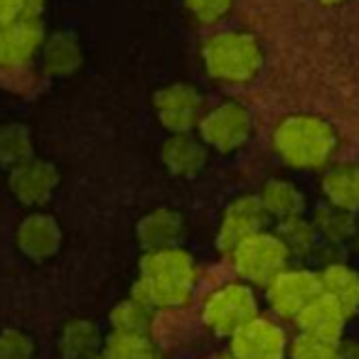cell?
I'll list each match as a JSON object with an SVG mask.
<instances>
[{
    "label": "cell",
    "instance_id": "obj_34",
    "mask_svg": "<svg viewBox=\"0 0 359 359\" xmlns=\"http://www.w3.org/2000/svg\"><path fill=\"white\" fill-rule=\"evenodd\" d=\"M229 359H231V357H229Z\"/></svg>",
    "mask_w": 359,
    "mask_h": 359
},
{
    "label": "cell",
    "instance_id": "obj_4",
    "mask_svg": "<svg viewBox=\"0 0 359 359\" xmlns=\"http://www.w3.org/2000/svg\"><path fill=\"white\" fill-rule=\"evenodd\" d=\"M288 249L276 234L261 231L231 251V264L239 278L254 285H269L278 273L288 269Z\"/></svg>",
    "mask_w": 359,
    "mask_h": 359
},
{
    "label": "cell",
    "instance_id": "obj_25",
    "mask_svg": "<svg viewBox=\"0 0 359 359\" xmlns=\"http://www.w3.org/2000/svg\"><path fill=\"white\" fill-rule=\"evenodd\" d=\"M106 359H158V347L148 334H118L111 332L104 347Z\"/></svg>",
    "mask_w": 359,
    "mask_h": 359
},
{
    "label": "cell",
    "instance_id": "obj_24",
    "mask_svg": "<svg viewBox=\"0 0 359 359\" xmlns=\"http://www.w3.org/2000/svg\"><path fill=\"white\" fill-rule=\"evenodd\" d=\"M283 246L288 249V254H298L305 256L315 249L318 244V229L310 219H305L303 215L300 217H290V219L278 222V231H276Z\"/></svg>",
    "mask_w": 359,
    "mask_h": 359
},
{
    "label": "cell",
    "instance_id": "obj_8",
    "mask_svg": "<svg viewBox=\"0 0 359 359\" xmlns=\"http://www.w3.org/2000/svg\"><path fill=\"white\" fill-rule=\"evenodd\" d=\"M202 94L192 84H170L163 86L153 96V109L160 126L170 133H190L202 121Z\"/></svg>",
    "mask_w": 359,
    "mask_h": 359
},
{
    "label": "cell",
    "instance_id": "obj_2",
    "mask_svg": "<svg viewBox=\"0 0 359 359\" xmlns=\"http://www.w3.org/2000/svg\"><path fill=\"white\" fill-rule=\"evenodd\" d=\"M337 133L320 116L290 114L273 128V150L283 163L298 170L323 168L334 153Z\"/></svg>",
    "mask_w": 359,
    "mask_h": 359
},
{
    "label": "cell",
    "instance_id": "obj_19",
    "mask_svg": "<svg viewBox=\"0 0 359 359\" xmlns=\"http://www.w3.org/2000/svg\"><path fill=\"white\" fill-rule=\"evenodd\" d=\"M101 352V334L91 320H69L60 332L62 359H91Z\"/></svg>",
    "mask_w": 359,
    "mask_h": 359
},
{
    "label": "cell",
    "instance_id": "obj_11",
    "mask_svg": "<svg viewBox=\"0 0 359 359\" xmlns=\"http://www.w3.org/2000/svg\"><path fill=\"white\" fill-rule=\"evenodd\" d=\"M285 352V332L271 320L256 318L231 334V359H283Z\"/></svg>",
    "mask_w": 359,
    "mask_h": 359
},
{
    "label": "cell",
    "instance_id": "obj_27",
    "mask_svg": "<svg viewBox=\"0 0 359 359\" xmlns=\"http://www.w3.org/2000/svg\"><path fill=\"white\" fill-rule=\"evenodd\" d=\"M290 359H339V342H325V339L310 337L300 332L288 344Z\"/></svg>",
    "mask_w": 359,
    "mask_h": 359
},
{
    "label": "cell",
    "instance_id": "obj_28",
    "mask_svg": "<svg viewBox=\"0 0 359 359\" xmlns=\"http://www.w3.org/2000/svg\"><path fill=\"white\" fill-rule=\"evenodd\" d=\"M0 359H35V342L20 330H3L0 332Z\"/></svg>",
    "mask_w": 359,
    "mask_h": 359
},
{
    "label": "cell",
    "instance_id": "obj_21",
    "mask_svg": "<svg viewBox=\"0 0 359 359\" xmlns=\"http://www.w3.org/2000/svg\"><path fill=\"white\" fill-rule=\"evenodd\" d=\"M45 72L50 76H72L81 67V45L69 32H57L42 47Z\"/></svg>",
    "mask_w": 359,
    "mask_h": 359
},
{
    "label": "cell",
    "instance_id": "obj_29",
    "mask_svg": "<svg viewBox=\"0 0 359 359\" xmlns=\"http://www.w3.org/2000/svg\"><path fill=\"white\" fill-rule=\"evenodd\" d=\"M45 0H0V25L15 22L20 18H37Z\"/></svg>",
    "mask_w": 359,
    "mask_h": 359
},
{
    "label": "cell",
    "instance_id": "obj_33",
    "mask_svg": "<svg viewBox=\"0 0 359 359\" xmlns=\"http://www.w3.org/2000/svg\"><path fill=\"white\" fill-rule=\"evenodd\" d=\"M323 3H339V0H323Z\"/></svg>",
    "mask_w": 359,
    "mask_h": 359
},
{
    "label": "cell",
    "instance_id": "obj_15",
    "mask_svg": "<svg viewBox=\"0 0 359 359\" xmlns=\"http://www.w3.org/2000/svg\"><path fill=\"white\" fill-rule=\"evenodd\" d=\"M295 320H298V327L303 334L325 339V342H342L347 313L339 308L334 298H330L327 293H320Z\"/></svg>",
    "mask_w": 359,
    "mask_h": 359
},
{
    "label": "cell",
    "instance_id": "obj_23",
    "mask_svg": "<svg viewBox=\"0 0 359 359\" xmlns=\"http://www.w3.org/2000/svg\"><path fill=\"white\" fill-rule=\"evenodd\" d=\"M32 133L22 123H6L0 126V165L18 168V165L32 160Z\"/></svg>",
    "mask_w": 359,
    "mask_h": 359
},
{
    "label": "cell",
    "instance_id": "obj_26",
    "mask_svg": "<svg viewBox=\"0 0 359 359\" xmlns=\"http://www.w3.org/2000/svg\"><path fill=\"white\" fill-rule=\"evenodd\" d=\"M111 320V327L114 332L118 334H148V327H150V308L140 305L138 300L128 298V300H121L109 315Z\"/></svg>",
    "mask_w": 359,
    "mask_h": 359
},
{
    "label": "cell",
    "instance_id": "obj_14",
    "mask_svg": "<svg viewBox=\"0 0 359 359\" xmlns=\"http://www.w3.org/2000/svg\"><path fill=\"white\" fill-rule=\"evenodd\" d=\"M42 25L37 18H20L0 25V67L27 65L42 45Z\"/></svg>",
    "mask_w": 359,
    "mask_h": 359
},
{
    "label": "cell",
    "instance_id": "obj_5",
    "mask_svg": "<svg viewBox=\"0 0 359 359\" xmlns=\"http://www.w3.org/2000/svg\"><path fill=\"white\" fill-rule=\"evenodd\" d=\"M259 318V303L246 283H226L207 298L202 308L205 325L219 337H231L244 325Z\"/></svg>",
    "mask_w": 359,
    "mask_h": 359
},
{
    "label": "cell",
    "instance_id": "obj_16",
    "mask_svg": "<svg viewBox=\"0 0 359 359\" xmlns=\"http://www.w3.org/2000/svg\"><path fill=\"white\" fill-rule=\"evenodd\" d=\"M207 145L202 138H195L192 133H175L160 148V160L163 165L177 177H195L207 165Z\"/></svg>",
    "mask_w": 359,
    "mask_h": 359
},
{
    "label": "cell",
    "instance_id": "obj_3",
    "mask_svg": "<svg viewBox=\"0 0 359 359\" xmlns=\"http://www.w3.org/2000/svg\"><path fill=\"white\" fill-rule=\"evenodd\" d=\"M202 60L215 79L241 84L254 79L264 65V52L254 35L249 32H219L210 37L202 47Z\"/></svg>",
    "mask_w": 359,
    "mask_h": 359
},
{
    "label": "cell",
    "instance_id": "obj_9",
    "mask_svg": "<svg viewBox=\"0 0 359 359\" xmlns=\"http://www.w3.org/2000/svg\"><path fill=\"white\" fill-rule=\"evenodd\" d=\"M266 222H269V215H266L259 195L236 197L222 217L219 234H217V251L231 256V251L239 244H244L254 234H261Z\"/></svg>",
    "mask_w": 359,
    "mask_h": 359
},
{
    "label": "cell",
    "instance_id": "obj_12",
    "mask_svg": "<svg viewBox=\"0 0 359 359\" xmlns=\"http://www.w3.org/2000/svg\"><path fill=\"white\" fill-rule=\"evenodd\" d=\"M182 236H185V219L170 207H158L135 224V239L145 254L177 249Z\"/></svg>",
    "mask_w": 359,
    "mask_h": 359
},
{
    "label": "cell",
    "instance_id": "obj_31",
    "mask_svg": "<svg viewBox=\"0 0 359 359\" xmlns=\"http://www.w3.org/2000/svg\"><path fill=\"white\" fill-rule=\"evenodd\" d=\"M352 241L357 244V249H359V219H357V229H354V236H352Z\"/></svg>",
    "mask_w": 359,
    "mask_h": 359
},
{
    "label": "cell",
    "instance_id": "obj_32",
    "mask_svg": "<svg viewBox=\"0 0 359 359\" xmlns=\"http://www.w3.org/2000/svg\"><path fill=\"white\" fill-rule=\"evenodd\" d=\"M91 359H106V357H104V352H99L96 357H91Z\"/></svg>",
    "mask_w": 359,
    "mask_h": 359
},
{
    "label": "cell",
    "instance_id": "obj_22",
    "mask_svg": "<svg viewBox=\"0 0 359 359\" xmlns=\"http://www.w3.org/2000/svg\"><path fill=\"white\" fill-rule=\"evenodd\" d=\"M313 224L318 229L320 236H325L332 244H347L352 241L354 229H357V215L347 210H339V207L323 202V205L315 207L313 212Z\"/></svg>",
    "mask_w": 359,
    "mask_h": 359
},
{
    "label": "cell",
    "instance_id": "obj_20",
    "mask_svg": "<svg viewBox=\"0 0 359 359\" xmlns=\"http://www.w3.org/2000/svg\"><path fill=\"white\" fill-rule=\"evenodd\" d=\"M259 197L266 215L276 217L278 222L290 219V217H300L305 212L303 192L293 182H288V180H269Z\"/></svg>",
    "mask_w": 359,
    "mask_h": 359
},
{
    "label": "cell",
    "instance_id": "obj_7",
    "mask_svg": "<svg viewBox=\"0 0 359 359\" xmlns=\"http://www.w3.org/2000/svg\"><path fill=\"white\" fill-rule=\"evenodd\" d=\"M323 293L320 273L308 269H285L266 285V298L280 318L295 320L318 295Z\"/></svg>",
    "mask_w": 359,
    "mask_h": 359
},
{
    "label": "cell",
    "instance_id": "obj_6",
    "mask_svg": "<svg viewBox=\"0 0 359 359\" xmlns=\"http://www.w3.org/2000/svg\"><path fill=\"white\" fill-rule=\"evenodd\" d=\"M251 135V116L246 106L236 101H224L207 111L200 121V138L207 148L219 153H234L249 140Z\"/></svg>",
    "mask_w": 359,
    "mask_h": 359
},
{
    "label": "cell",
    "instance_id": "obj_18",
    "mask_svg": "<svg viewBox=\"0 0 359 359\" xmlns=\"http://www.w3.org/2000/svg\"><path fill=\"white\" fill-rule=\"evenodd\" d=\"M323 192L330 205L347 210L352 215L359 212V165H337L327 170L323 177Z\"/></svg>",
    "mask_w": 359,
    "mask_h": 359
},
{
    "label": "cell",
    "instance_id": "obj_30",
    "mask_svg": "<svg viewBox=\"0 0 359 359\" xmlns=\"http://www.w3.org/2000/svg\"><path fill=\"white\" fill-rule=\"evenodd\" d=\"M187 8L200 22H217L231 8V0H187Z\"/></svg>",
    "mask_w": 359,
    "mask_h": 359
},
{
    "label": "cell",
    "instance_id": "obj_1",
    "mask_svg": "<svg viewBox=\"0 0 359 359\" xmlns=\"http://www.w3.org/2000/svg\"><path fill=\"white\" fill-rule=\"evenodd\" d=\"M140 276L130 298L145 308H182L195 290V261L185 249L145 254L138 264Z\"/></svg>",
    "mask_w": 359,
    "mask_h": 359
},
{
    "label": "cell",
    "instance_id": "obj_17",
    "mask_svg": "<svg viewBox=\"0 0 359 359\" xmlns=\"http://www.w3.org/2000/svg\"><path fill=\"white\" fill-rule=\"evenodd\" d=\"M320 283H323V293L334 298L339 308L349 315L359 313V273L349 269L347 264H327L320 271Z\"/></svg>",
    "mask_w": 359,
    "mask_h": 359
},
{
    "label": "cell",
    "instance_id": "obj_10",
    "mask_svg": "<svg viewBox=\"0 0 359 359\" xmlns=\"http://www.w3.org/2000/svg\"><path fill=\"white\" fill-rule=\"evenodd\" d=\"M57 182H60V172L55 165L37 158L18 165L8 175V187L13 197L25 207H42L45 202H50Z\"/></svg>",
    "mask_w": 359,
    "mask_h": 359
},
{
    "label": "cell",
    "instance_id": "obj_13",
    "mask_svg": "<svg viewBox=\"0 0 359 359\" xmlns=\"http://www.w3.org/2000/svg\"><path fill=\"white\" fill-rule=\"evenodd\" d=\"M15 244L22 256L32 261H47L60 251L62 246V229L57 224L55 217L45 215V212H35V215L25 217L18 226Z\"/></svg>",
    "mask_w": 359,
    "mask_h": 359
}]
</instances>
